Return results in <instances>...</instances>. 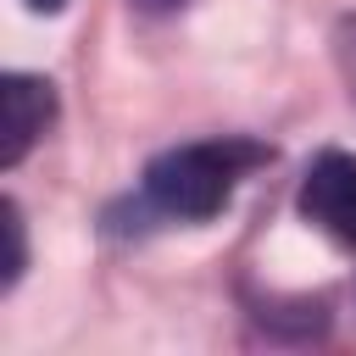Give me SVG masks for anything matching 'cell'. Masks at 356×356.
Segmentation results:
<instances>
[{
    "label": "cell",
    "mask_w": 356,
    "mask_h": 356,
    "mask_svg": "<svg viewBox=\"0 0 356 356\" xmlns=\"http://www.w3.org/2000/svg\"><path fill=\"white\" fill-rule=\"evenodd\" d=\"M334 61H339L345 89H350V100H356V17H345V22L334 28Z\"/></svg>",
    "instance_id": "cell-5"
},
{
    "label": "cell",
    "mask_w": 356,
    "mask_h": 356,
    "mask_svg": "<svg viewBox=\"0 0 356 356\" xmlns=\"http://www.w3.org/2000/svg\"><path fill=\"white\" fill-rule=\"evenodd\" d=\"M300 217L339 245H356V156L323 150L300 184Z\"/></svg>",
    "instance_id": "cell-2"
},
{
    "label": "cell",
    "mask_w": 356,
    "mask_h": 356,
    "mask_svg": "<svg viewBox=\"0 0 356 356\" xmlns=\"http://www.w3.org/2000/svg\"><path fill=\"white\" fill-rule=\"evenodd\" d=\"M267 161V145L256 139H200V145H178L167 156H156L145 167V200L167 217H184V222H206L217 217L239 178L250 167Z\"/></svg>",
    "instance_id": "cell-1"
},
{
    "label": "cell",
    "mask_w": 356,
    "mask_h": 356,
    "mask_svg": "<svg viewBox=\"0 0 356 356\" xmlns=\"http://www.w3.org/2000/svg\"><path fill=\"white\" fill-rule=\"evenodd\" d=\"M0 234H6V261H0V289H11L28 267V239H22V211L17 200H0Z\"/></svg>",
    "instance_id": "cell-4"
},
{
    "label": "cell",
    "mask_w": 356,
    "mask_h": 356,
    "mask_svg": "<svg viewBox=\"0 0 356 356\" xmlns=\"http://www.w3.org/2000/svg\"><path fill=\"white\" fill-rule=\"evenodd\" d=\"M184 0H139V11H178Z\"/></svg>",
    "instance_id": "cell-6"
},
{
    "label": "cell",
    "mask_w": 356,
    "mask_h": 356,
    "mask_svg": "<svg viewBox=\"0 0 356 356\" xmlns=\"http://www.w3.org/2000/svg\"><path fill=\"white\" fill-rule=\"evenodd\" d=\"M56 117V89L50 78H33V72H6L0 78V167H17L39 134L50 128Z\"/></svg>",
    "instance_id": "cell-3"
},
{
    "label": "cell",
    "mask_w": 356,
    "mask_h": 356,
    "mask_svg": "<svg viewBox=\"0 0 356 356\" xmlns=\"http://www.w3.org/2000/svg\"><path fill=\"white\" fill-rule=\"evenodd\" d=\"M28 6H33V11H61L67 0H28Z\"/></svg>",
    "instance_id": "cell-7"
}]
</instances>
